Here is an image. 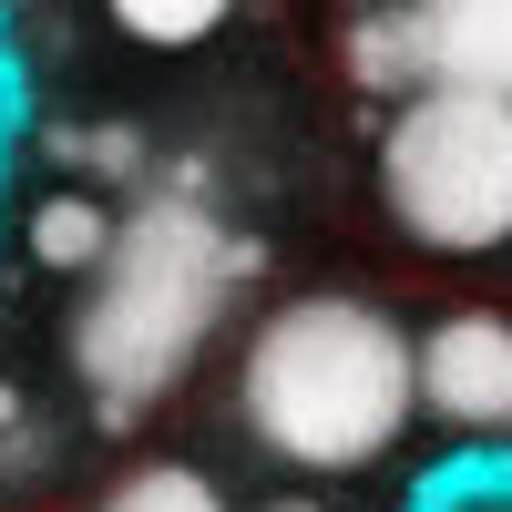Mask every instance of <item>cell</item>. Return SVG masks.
Returning a JSON list of instances; mask_svg holds the SVG:
<instances>
[{
  "label": "cell",
  "instance_id": "8fae6325",
  "mask_svg": "<svg viewBox=\"0 0 512 512\" xmlns=\"http://www.w3.org/2000/svg\"><path fill=\"white\" fill-rule=\"evenodd\" d=\"M82 164H103V175H134V164H144V134H134V123H103V134L82 144Z\"/></svg>",
  "mask_w": 512,
  "mask_h": 512
},
{
  "label": "cell",
  "instance_id": "9c48e42d",
  "mask_svg": "<svg viewBox=\"0 0 512 512\" xmlns=\"http://www.w3.org/2000/svg\"><path fill=\"white\" fill-rule=\"evenodd\" d=\"M103 512H226L216 472H195V461H144V472H123L103 492Z\"/></svg>",
  "mask_w": 512,
  "mask_h": 512
},
{
  "label": "cell",
  "instance_id": "8992f818",
  "mask_svg": "<svg viewBox=\"0 0 512 512\" xmlns=\"http://www.w3.org/2000/svg\"><path fill=\"white\" fill-rule=\"evenodd\" d=\"M338 72H349L359 93H379V103L431 93V72H420V31H410V0H369V11L338 31Z\"/></svg>",
  "mask_w": 512,
  "mask_h": 512
},
{
  "label": "cell",
  "instance_id": "7a4b0ae2",
  "mask_svg": "<svg viewBox=\"0 0 512 512\" xmlns=\"http://www.w3.org/2000/svg\"><path fill=\"white\" fill-rule=\"evenodd\" d=\"M236 277H256V246L205 216L195 175L154 185L134 216L113 226V256L93 267V297L72 308V379L93 390L103 431L144 420L205 359V338H216Z\"/></svg>",
  "mask_w": 512,
  "mask_h": 512
},
{
  "label": "cell",
  "instance_id": "4fadbf2b",
  "mask_svg": "<svg viewBox=\"0 0 512 512\" xmlns=\"http://www.w3.org/2000/svg\"><path fill=\"white\" fill-rule=\"evenodd\" d=\"M11 420H21V400H11V390H0V431H11Z\"/></svg>",
  "mask_w": 512,
  "mask_h": 512
},
{
  "label": "cell",
  "instance_id": "ba28073f",
  "mask_svg": "<svg viewBox=\"0 0 512 512\" xmlns=\"http://www.w3.org/2000/svg\"><path fill=\"white\" fill-rule=\"evenodd\" d=\"M113 226H123V216H103V195H41L21 236H31V256H41L52 277H93L103 256H113Z\"/></svg>",
  "mask_w": 512,
  "mask_h": 512
},
{
  "label": "cell",
  "instance_id": "277c9868",
  "mask_svg": "<svg viewBox=\"0 0 512 512\" xmlns=\"http://www.w3.org/2000/svg\"><path fill=\"white\" fill-rule=\"evenodd\" d=\"M420 410L461 441H512V318L451 308L420 328Z\"/></svg>",
  "mask_w": 512,
  "mask_h": 512
},
{
  "label": "cell",
  "instance_id": "3957f363",
  "mask_svg": "<svg viewBox=\"0 0 512 512\" xmlns=\"http://www.w3.org/2000/svg\"><path fill=\"white\" fill-rule=\"evenodd\" d=\"M379 205L420 256L512 246V103L492 93H410L379 134Z\"/></svg>",
  "mask_w": 512,
  "mask_h": 512
},
{
  "label": "cell",
  "instance_id": "30bf717a",
  "mask_svg": "<svg viewBox=\"0 0 512 512\" xmlns=\"http://www.w3.org/2000/svg\"><path fill=\"white\" fill-rule=\"evenodd\" d=\"M103 11L134 31V41H154V52H185V41H205L236 0H103Z\"/></svg>",
  "mask_w": 512,
  "mask_h": 512
},
{
  "label": "cell",
  "instance_id": "6da1fadb",
  "mask_svg": "<svg viewBox=\"0 0 512 512\" xmlns=\"http://www.w3.org/2000/svg\"><path fill=\"white\" fill-rule=\"evenodd\" d=\"M236 420L287 472H369L420 420V338L349 287H308L256 318L236 359Z\"/></svg>",
  "mask_w": 512,
  "mask_h": 512
},
{
  "label": "cell",
  "instance_id": "52a82bcc",
  "mask_svg": "<svg viewBox=\"0 0 512 512\" xmlns=\"http://www.w3.org/2000/svg\"><path fill=\"white\" fill-rule=\"evenodd\" d=\"M400 512H512V441H461L400 492Z\"/></svg>",
  "mask_w": 512,
  "mask_h": 512
},
{
  "label": "cell",
  "instance_id": "5b68a950",
  "mask_svg": "<svg viewBox=\"0 0 512 512\" xmlns=\"http://www.w3.org/2000/svg\"><path fill=\"white\" fill-rule=\"evenodd\" d=\"M431 93H492L512 103V0H410Z\"/></svg>",
  "mask_w": 512,
  "mask_h": 512
},
{
  "label": "cell",
  "instance_id": "7c38bea8",
  "mask_svg": "<svg viewBox=\"0 0 512 512\" xmlns=\"http://www.w3.org/2000/svg\"><path fill=\"white\" fill-rule=\"evenodd\" d=\"M267 512H328V502H308V492H287V502H267Z\"/></svg>",
  "mask_w": 512,
  "mask_h": 512
}]
</instances>
